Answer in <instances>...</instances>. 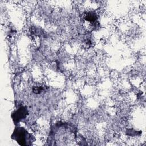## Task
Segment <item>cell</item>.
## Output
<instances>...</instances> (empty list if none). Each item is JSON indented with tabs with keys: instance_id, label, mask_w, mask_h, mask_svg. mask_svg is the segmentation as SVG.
<instances>
[{
	"instance_id": "2",
	"label": "cell",
	"mask_w": 146,
	"mask_h": 146,
	"mask_svg": "<svg viewBox=\"0 0 146 146\" xmlns=\"http://www.w3.org/2000/svg\"><path fill=\"white\" fill-rule=\"evenodd\" d=\"M27 113L28 111L26 107H21L13 113L11 117L14 122H18L22 119L25 118Z\"/></svg>"
},
{
	"instance_id": "3",
	"label": "cell",
	"mask_w": 146,
	"mask_h": 146,
	"mask_svg": "<svg viewBox=\"0 0 146 146\" xmlns=\"http://www.w3.org/2000/svg\"><path fill=\"white\" fill-rule=\"evenodd\" d=\"M85 19L90 22H94L97 19V16L95 13H94L92 12L88 13L86 14L85 17Z\"/></svg>"
},
{
	"instance_id": "1",
	"label": "cell",
	"mask_w": 146,
	"mask_h": 146,
	"mask_svg": "<svg viewBox=\"0 0 146 146\" xmlns=\"http://www.w3.org/2000/svg\"><path fill=\"white\" fill-rule=\"evenodd\" d=\"M11 138L16 140L21 145H29L31 142H33V136L22 127L15 128Z\"/></svg>"
},
{
	"instance_id": "4",
	"label": "cell",
	"mask_w": 146,
	"mask_h": 146,
	"mask_svg": "<svg viewBox=\"0 0 146 146\" xmlns=\"http://www.w3.org/2000/svg\"><path fill=\"white\" fill-rule=\"evenodd\" d=\"M43 88L42 87H35L33 88V91L34 92L36 93V94H38L39 92H40L42 91Z\"/></svg>"
}]
</instances>
